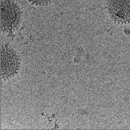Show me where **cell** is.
Returning <instances> with one entry per match:
<instances>
[{
  "label": "cell",
  "mask_w": 130,
  "mask_h": 130,
  "mask_svg": "<svg viewBox=\"0 0 130 130\" xmlns=\"http://www.w3.org/2000/svg\"><path fill=\"white\" fill-rule=\"evenodd\" d=\"M108 12L111 19L120 21H130V0H109Z\"/></svg>",
  "instance_id": "6da1fadb"
}]
</instances>
